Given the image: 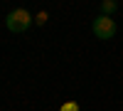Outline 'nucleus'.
I'll list each match as a JSON object with an SVG mask.
<instances>
[{"mask_svg":"<svg viewBox=\"0 0 123 111\" xmlns=\"http://www.w3.org/2000/svg\"><path fill=\"white\" fill-rule=\"evenodd\" d=\"M35 22V17L27 13L25 7H15V10H10L7 13V17H5V27L10 30V32H15V35H20V32H25V30H30V25Z\"/></svg>","mask_w":123,"mask_h":111,"instance_id":"nucleus-1","label":"nucleus"},{"mask_svg":"<svg viewBox=\"0 0 123 111\" xmlns=\"http://www.w3.org/2000/svg\"><path fill=\"white\" fill-rule=\"evenodd\" d=\"M116 20H111V17H106V15H98L94 22H91V32H94L98 39H111L116 35Z\"/></svg>","mask_w":123,"mask_h":111,"instance_id":"nucleus-2","label":"nucleus"},{"mask_svg":"<svg viewBox=\"0 0 123 111\" xmlns=\"http://www.w3.org/2000/svg\"><path fill=\"white\" fill-rule=\"evenodd\" d=\"M116 10H118V3H116V0H104V3H101V15L111 17Z\"/></svg>","mask_w":123,"mask_h":111,"instance_id":"nucleus-3","label":"nucleus"},{"mask_svg":"<svg viewBox=\"0 0 123 111\" xmlns=\"http://www.w3.org/2000/svg\"><path fill=\"white\" fill-rule=\"evenodd\" d=\"M59 111H81V106L76 101H64V104L59 106Z\"/></svg>","mask_w":123,"mask_h":111,"instance_id":"nucleus-4","label":"nucleus"},{"mask_svg":"<svg viewBox=\"0 0 123 111\" xmlns=\"http://www.w3.org/2000/svg\"><path fill=\"white\" fill-rule=\"evenodd\" d=\"M47 17H49V15L44 13V10H42V13H37V15H35V25H44V22H47Z\"/></svg>","mask_w":123,"mask_h":111,"instance_id":"nucleus-5","label":"nucleus"}]
</instances>
